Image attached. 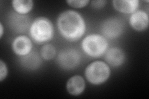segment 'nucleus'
Instances as JSON below:
<instances>
[{
  "label": "nucleus",
  "mask_w": 149,
  "mask_h": 99,
  "mask_svg": "<svg viewBox=\"0 0 149 99\" xmlns=\"http://www.w3.org/2000/svg\"><path fill=\"white\" fill-rule=\"evenodd\" d=\"M57 26L60 34L66 40L74 42L85 35L86 24L80 13L74 10H66L59 15Z\"/></svg>",
  "instance_id": "obj_1"
},
{
  "label": "nucleus",
  "mask_w": 149,
  "mask_h": 99,
  "mask_svg": "<svg viewBox=\"0 0 149 99\" xmlns=\"http://www.w3.org/2000/svg\"><path fill=\"white\" fill-rule=\"evenodd\" d=\"M29 32L31 39L35 43L44 44L54 38V27L49 19L40 16L31 22Z\"/></svg>",
  "instance_id": "obj_2"
},
{
  "label": "nucleus",
  "mask_w": 149,
  "mask_h": 99,
  "mask_svg": "<svg viewBox=\"0 0 149 99\" xmlns=\"http://www.w3.org/2000/svg\"><path fill=\"white\" fill-rule=\"evenodd\" d=\"M81 49L86 55L93 58L104 56L109 48L108 40L104 36L97 34L86 35L81 44Z\"/></svg>",
  "instance_id": "obj_3"
},
{
  "label": "nucleus",
  "mask_w": 149,
  "mask_h": 99,
  "mask_svg": "<svg viewBox=\"0 0 149 99\" xmlns=\"http://www.w3.org/2000/svg\"><path fill=\"white\" fill-rule=\"evenodd\" d=\"M111 71L105 61L97 60L88 64L85 70V76L88 82L100 86L109 79Z\"/></svg>",
  "instance_id": "obj_4"
},
{
  "label": "nucleus",
  "mask_w": 149,
  "mask_h": 99,
  "mask_svg": "<svg viewBox=\"0 0 149 99\" xmlns=\"http://www.w3.org/2000/svg\"><path fill=\"white\" fill-rule=\"evenodd\" d=\"M81 62V53L74 48H66L61 50L56 58V63L58 66L65 71L76 69Z\"/></svg>",
  "instance_id": "obj_5"
},
{
  "label": "nucleus",
  "mask_w": 149,
  "mask_h": 99,
  "mask_svg": "<svg viewBox=\"0 0 149 99\" xmlns=\"http://www.w3.org/2000/svg\"><path fill=\"white\" fill-rule=\"evenodd\" d=\"M100 29L102 35L107 40L117 39L124 33L125 22L119 17H109L102 22Z\"/></svg>",
  "instance_id": "obj_6"
},
{
  "label": "nucleus",
  "mask_w": 149,
  "mask_h": 99,
  "mask_svg": "<svg viewBox=\"0 0 149 99\" xmlns=\"http://www.w3.org/2000/svg\"><path fill=\"white\" fill-rule=\"evenodd\" d=\"M31 21L29 16L11 12L8 16V24L11 30L16 34H23L29 29Z\"/></svg>",
  "instance_id": "obj_7"
},
{
  "label": "nucleus",
  "mask_w": 149,
  "mask_h": 99,
  "mask_svg": "<svg viewBox=\"0 0 149 99\" xmlns=\"http://www.w3.org/2000/svg\"><path fill=\"white\" fill-rule=\"evenodd\" d=\"M32 39L25 35L16 37L12 42L11 48L16 55L22 57L30 53L32 50Z\"/></svg>",
  "instance_id": "obj_8"
},
{
  "label": "nucleus",
  "mask_w": 149,
  "mask_h": 99,
  "mask_svg": "<svg viewBox=\"0 0 149 99\" xmlns=\"http://www.w3.org/2000/svg\"><path fill=\"white\" fill-rule=\"evenodd\" d=\"M129 24L132 29L137 32L146 30L149 26L148 14L142 10H137L129 17Z\"/></svg>",
  "instance_id": "obj_9"
},
{
  "label": "nucleus",
  "mask_w": 149,
  "mask_h": 99,
  "mask_svg": "<svg viewBox=\"0 0 149 99\" xmlns=\"http://www.w3.org/2000/svg\"><path fill=\"white\" fill-rule=\"evenodd\" d=\"M105 62L109 66L118 68L122 66L125 61V53L119 47H112L108 48L104 55Z\"/></svg>",
  "instance_id": "obj_10"
},
{
  "label": "nucleus",
  "mask_w": 149,
  "mask_h": 99,
  "mask_svg": "<svg viewBox=\"0 0 149 99\" xmlns=\"http://www.w3.org/2000/svg\"><path fill=\"white\" fill-rule=\"evenodd\" d=\"M85 80L80 75H74L70 78L66 83V90L70 96H80L85 90Z\"/></svg>",
  "instance_id": "obj_11"
},
{
  "label": "nucleus",
  "mask_w": 149,
  "mask_h": 99,
  "mask_svg": "<svg viewBox=\"0 0 149 99\" xmlns=\"http://www.w3.org/2000/svg\"><path fill=\"white\" fill-rule=\"evenodd\" d=\"M42 58L36 51H31L28 55L20 57V63L26 69L34 71L39 69L42 63Z\"/></svg>",
  "instance_id": "obj_12"
},
{
  "label": "nucleus",
  "mask_w": 149,
  "mask_h": 99,
  "mask_svg": "<svg viewBox=\"0 0 149 99\" xmlns=\"http://www.w3.org/2000/svg\"><path fill=\"white\" fill-rule=\"evenodd\" d=\"M112 3L116 11L126 15H132L139 6L138 0H113Z\"/></svg>",
  "instance_id": "obj_13"
},
{
  "label": "nucleus",
  "mask_w": 149,
  "mask_h": 99,
  "mask_svg": "<svg viewBox=\"0 0 149 99\" xmlns=\"http://www.w3.org/2000/svg\"><path fill=\"white\" fill-rule=\"evenodd\" d=\"M11 3L15 12L21 15H27L34 7L32 0H13Z\"/></svg>",
  "instance_id": "obj_14"
},
{
  "label": "nucleus",
  "mask_w": 149,
  "mask_h": 99,
  "mask_svg": "<svg viewBox=\"0 0 149 99\" xmlns=\"http://www.w3.org/2000/svg\"><path fill=\"white\" fill-rule=\"evenodd\" d=\"M40 55L45 61L52 60L57 55V50L53 45L46 44L41 47Z\"/></svg>",
  "instance_id": "obj_15"
},
{
  "label": "nucleus",
  "mask_w": 149,
  "mask_h": 99,
  "mask_svg": "<svg viewBox=\"0 0 149 99\" xmlns=\"http://www.w3.org/2000/svg\"><path fill=\"white\" fill-rule=\"evenodd\" d=\"M66 3L73 8L80 9L86 7L90 1L89 0H67Z\"/></svg>",
  "instance_id": "obj_16"
},
{
  "label": "nucleus",
  "mask_w": 149,
  "mask_h": 99,
  "mask_svg": "<svg viewBox=\"0 0 149 99\" xmlns=\"http://www.w3.org/2000/svg\"><path fill=\"white\" fill-rule=\"evenodd\" d=\"M8 75L7 64L3 60H0V82H2L6 79Z\"/></svg>",
  "instance_id": "obj_17"
},
{
  "label": "nucleus",
  "mask_w": 149,
  "mask_h": 99,
  "mask_svg": "<svg viewBox=\"0 0 149 99\" xmlns=\"http://www.w3.org/2000/svg\"><path fill=\"white\" fill-rule=\"evenodd\" d=\"M91 6L94 9H100L105 6L107 3L106 0H97V1H92L90 2Z\"/></svg>",
  "instance_id": "obj_18"
},
{
  "label": "nucleus",
  "mask_w": 149,
  "mask_h": 99,
  "mask_svg": "<svg viewBox=\"0 0 149 99\" xmlns=\"http://www.w3.org/2000/svg\"><path fill=\"white\" fill-rule=\"evenodd\" d=\"M4 28L3 26V24L2 22H0V39L3 38V36L4 35Z\"/></svg>",
  "instance_id": "obj_19"
}]
</instances>
